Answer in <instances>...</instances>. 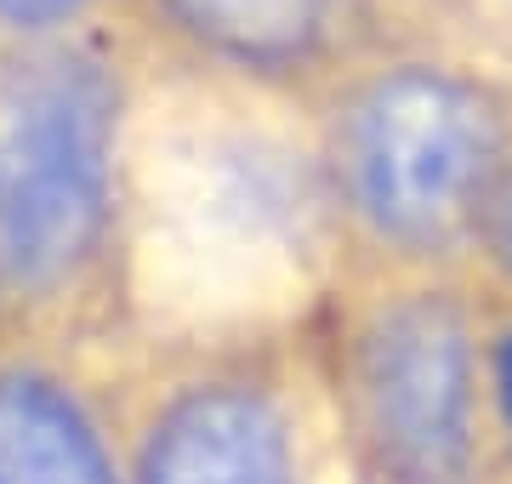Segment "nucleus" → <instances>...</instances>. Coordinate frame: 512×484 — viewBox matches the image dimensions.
<instances>
[{"label":"nucleus","instance_id":"f257e3e1","mask_svg":"<svg viewBox=\"0 0 512 484\" xmlns=\"http://www.w3.org/2000/svg\"><path fill=\"white\" fill-rule=\"evenodd\" d=\"M114 97L97 69L52 63L23 92L0 149V274L46 285L69 268L109 194Z\"/></svg>","mask_w":512,"mask_h":484},{"label":"nucleus","instance_id":"f03ea898","mask_svg":"<svg viewBox=\"0 0 512 484\" xmlns=\"http://www.w3.org/2000/svg\"><path fill=\"white\" fill-rule=\"evenodd\" d=\"M495 160V120L473 86L433 69L387 75L353 109L348 183L393 240H444Z\"/></svg>","mask_w":512,"mask_h":484},{"label":"nucleus","instance_id":"7ed1b4c3","mask_svg":"<svg viewBox=\"0 0 512 484\" xmlns=\"http://www.w3.org/2000/svg\"><path fill=\"white\" fill-rule=\"evenodd\" d=\"M467 331L439 297L393 302L365 331L359 393L370 439L399 484H461L467 473Z\"/></svg>","mask_w":512,"mask_h":484},{"label":"nucleus","instance_id":"20e7f679","mask_svg":"<svg viewBox=\"0 0 512 484\" xmlns=\"http://www.w3.org/2000/svg\"><path fill=\"white\" fill-rule=\"evenodd\" d=\"M148 484H291L285 422L256 393H188L160 422V439L148 450Z\"/></svg>","mask_w":512,"mask_h":484},{"label":"nucleus","instance_id":"39448f33","mask_svg":"<svg viewBox=\"0 0 512 484\" xmlns=\"http://www.w3.org/2000/svg\"><path fill=\"white\" fill-rule=\"evenodd\" d=\"M0 484H114L86 416L40 376H0Z\"/></svg>","mask_w":512,"mask_h":484},{"label":"nucleus","instance_id":"423d86ee","mask_svg":"<svg viewBox=\"0 0 512 484\" xmlns=\"http://www.w3.org/2000/svg\"><path fill=\"white\" fill-rule=\"evenodd\" d=\"M165 6L239 63H291L325 29L330 0H165Z\"/></svg>","mask_w":512,"mask_h":484},{"label":"nucleus","instance_id":"0eeeda50","mask_svg":"<svg viewBox=\"0 0 512 484\" xmlns=\"http://www.w3.org/2000/svg\"><path fill=\"white\" fill-rule=\"evenodd\" d=\"M80 0H0V18L6 23H23V29H46V23L69 18Z\"/></svg>","mask_w":512,"mask_h":484},{"label":"nucleus","instance_id":"6e6552de","mask_svg":"<svg viewBox=\"0 0 512 484\" xmlns=\"http://www.w3.org/2000/svg\"><path fill=\"white\" fill-rule=\"evenodd\" d=\"M495 382H501V405H507V422H512V336L501 342V354H495Z\"/></svg>","mask_w":512,"mask_h":484},{"label":"nucleus","instance_id":"1a4fd4ad","mask_svg":"<svg viewBox=\"0 0 512 484\" xmlns=\"http://www.w3.org/2000/svg\"><path fill=\"white\" fill-rule=\"evenodd\" d=\"M501 251L512 262V188H507V200H501Z\"/></svg>","mask_w":512,"mask_h":484}]
</instances>
